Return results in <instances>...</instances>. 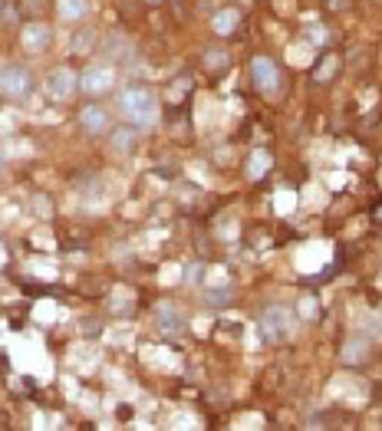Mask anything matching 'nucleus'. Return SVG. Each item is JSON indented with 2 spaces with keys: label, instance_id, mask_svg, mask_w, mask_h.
<instances>
[{
  "label": "nucleus",
  "instance_id": "24",
  "mask_svg": "<svg viewBox=\"0 0 382 431\" xmlns=\"http://www.w3.org/2000/svg\"><path fill=\"white\" fill-rule=\"evenodd\" d=\"M145 4H162V0H145Z\"/></svg>",
  "mask_w": 382,
  "mask_h": 431
},
{
  "label": "nucleus",
  "instance_id": "2",
  "mask_svg": "<svg viewBox=\"0 0 382 431\" xmlns=\"http://www.w3.org/2000/svg\"><path fill=\"white\" fill-rule=\"evenodd\" d=\"M296 326H300L296 313L290 306H284V303H273V306H267L261 313V326L257 329H261L264 343H287L296 333Z\"/></svg>",
  "mask_w": 382,
  "mask_h": 431
},
{
  "label": "nucleus",
  "instance_id": "19",
  "mask_svg": "<svg viewBox=\"0 0 382 431\" xmlns=\"http://www.w3.org/2000/svg\"><path fill=\"white\" fill-rule=\"evenodd\" d=\"M205 66L207 69H224L228 66V53L224 50H205Z\"/></svg>",
  "mask_w": 382,
  "mask_h": 431
},
{
  "label": "nucleus",
  "instance_id": "21",
  "mask_svg": "<svg viewBox=\"0 0 382 431\" xmlns=\"http://www.w3.org/2000/svg\"><path fill=\"white\" fill-rule=\"evenodd\" d=\"M33 207H36V214L40 217H50V201H46L43 194H36V198H33Z\"/></svg>",
  "mask_w": 382,
  "mask_h": 431
},
{
  "label": "nucleus",
  "instance_id": "8",
  "mask_svg": "<svg viewBox=\"0 0 382 431\" xmlns=\"http://www.w3.org/2000/svg\"><path fill=\"white\" fill-rule=\"evenodd\" d=\"M79 125H83V132H86V135H106V132L112 129L109 109H102V106H83V112H79Z\"/></svg>",
  "mask_w": 382,
  "mask_h": 431
},
{
  "label": "nucleus",
  "instance_id": "13",
  "mask_svg": "<svg viewBox=\"0 0 382 431\" xmlns=\"http://www.w3.org/2000/svg\"><path fill=\"white\" fill-rule=\"evenodd\" d=\"M132 53H135V46H132L125 36H119V33H116V36H109V56L116 60V63H129Z\"/></svg>",
  "mask_w": 382,
  "mask_h": 431
},
{
  "label": "nucleus",
  "instance_id": "17",
  "mask_svg": "<svg viewBox=\"0 0 382 431\" xmlns=\"http://www.w3.org/2000/svg\"><path fill=\"white\" fill-rule=\"evenodd\" d=\"M17 11H20V17L33 20V17H40V13L46 11V0H20V4H17Z\"/></svg>",
  "mask_w": 382,
  "mask_h": 431
},
{
  "label": "nucleus",
  "instance_id": "6",
  "mask_svg": "<svg viewBox=\"0 0 382 431\" xmlns=\"http://www.w3.org/2000/svg\"><path fill=\"white\" fill-rule=\"evenodd\" d=\"M251 73H254V86H257V93H264V96H277V89H280V69H277V63H273L271 56H254Z\"/></svg>",
  "mask_w": 382,
  "mask_h": 431
},
{
  "label": "nucleus",
  "instance_id": "1",
  "mask_svg": "<svg viewBox=\"0 0 382 431\" xmlns=\"http://www.w3.org/2000/svg\"><path fill=\"white\" fill-rule=\"evenodd\" d=\"M119 116L135 129H152L158 122V99L149 86H129L119 93Z\"/></svg>",
  "mask_w": 382,
  "mask_h": 431
},
{
  "label": "nucleus",
  "instance_id": "10",
  "mask_svg": "<svg viewBox=\"0 0 382 431\" xmlns=\"http://www.w3.org/2000/svg\"><path fill=\"white\" fill-rule=\"evenodd\" d=\"M20 40L30 53H43L46 46H50V27H43V23H27Z\"/></svg>",
  "mask_w": 382,
  "mask_h": 431
},
{
  "label": "nucleus",
  "instance_id": "23",
  "mask_svg": "<svg viewBox=\"0 0 382 431\" xmlns=\"http://www.w3.org/2000/svg\"><path fill=\"white\" fill-rule=\"evenodd\" d=\"M329 7H333V11H339V7H343V4H346V0H327Z\"/></svg>",
  "mask_w": 382,
  "mask_h": 431
},
{
  "label": "nucleus",
  "instance_id": "15",
  "mask_svg": "<svg viewBox=\"0 0 382 431\" xmlns=\"http://www.w3.org/2000/svg\"><path fill=\"white\" fill-rule=\"evenodd\" d=\"M93 46H96V33H93V30H79L76 36H73V43H69V50H73V53H76V56H86L89 50H93Z\"/></svg>",
  "mask_w": 382,
  "mask_h": 431
},
{
  "label": "nucleus",
  "instance_id": "5",
  "mask_svg": "<svg viewBox=\"0 0 382 431\" xmlns=\"http://www.w3.org/2000/svg\"><path fill=\"white\" fill-rule=\"evenodd\" d=\"M116 69L112 66H102V63H96V66H89L86 73L79 76V89L86 93V96H106V93H112L116 89Z\"/></svg>",
  "mask_w": 382,
  "mask_h": 431
},
{
  "label": "nucleus",
  "instance_id": "12",
  "mask_svg": "<svg viewBox=\"0 0 382 431\" xmlns=\"http://www.w3.org/2000/svg\"><path fill=\"white\" fill-rule=\"evenodd\" d=\"M56 13H60L63 20H69V23L86 20V13H89V0H56Z\"/></svg>",
  "mask_w": 382,
  "mask_h": 431
},
{
  "label": "nucleus",
  "instance_id": "3",
  "mask_svg": "<svg viewBox=\"0 0 382 431\" xmlns=\"http://www.w3.org/2000/svg\"><path fill=\"white\" fill-rule=\"evenodd\" d=\"M33 89V73L23 63H7L0 69V93L7 99H23Z\"/></svg>",
  "mask_w": 382,
  "mask_h": 431
},
{
  "label": "nucleus",
  "instance_id": "7",
  "mask_svg": "<svg viewBox=\"0 0 382 431\" xmlns=\"http://www.w3.org/2000/svg\"><path fill=\"white\" fill-rule=\"evenodd\" d=\"M139 139H142V129H135V125L112 129L109 132V151L116 155V158H129L132 151L139 149Z\"/></svg>",
  "mask_w": 382,
  "mask_h": 431
},
{
  "label": "nucleus",
  "instance_id": "9",
  "mask_svg": "<svg viewBox=\"0 0 382 431\" xmlns=\"http://www.w3.org/2000/svg\"><path fill=\"white\" fill-rule=\"evenodd\" d=\"M155 326H158V333L165 336H182L188 329L185 316L172 306V303H165V306H158V316H155Z\"/></svg>",
  "mask_w": 382,
  "mask_h": 431
},
{
  "label": "nucleus",
  "instance_id": "4",
  "mask_svg": "<svg viewBox=\"0 0 382 431\" xmlns=\"http://www.w3.org/2000/svg\"><path fill=\"white\" fill-rule=\"evenodd\" d=\"M76 89H79V79L69 66H56V69H50L46 79H43V93L53 99V102H66Z\"/></svg>",
  "mask_w": 382,
  "mask_h": 431
},
{
  "label": "nucleus",
  "instance_id": "22",
  "mask_svg": "<svg viewBox=\"0 0 382 431\" xmlns=\"http://www.w3.org/2000/svg\"><path fill=\"white\" fill-rule=\"evenodd\" d=\"M185 280H195V283L201 280V267H198V264H191V267L185 270Z\"/></svg>",
  "mask_w": 382,
  "mask_h": 431
},
{
  "label": "nucleus",
  "instance_id": "14",
  "mask_svg": "<svg viewBox=\"0 0 382 431\" xmlns=\"http://www.w3.org/2000/svg\"><path fill=\"white\" fill-rule=\"evenodd\" d=\"M369 356V343L366 339H350V346L343 349V359L350 362V366H356V362H362V359Z\"/></svg>",
  "mask_w": 382,
  "mask_h": 431
},
{
  "label": "nucleus",
  "instance_id": "16",
  "mask_svg": "<svg viewBox=\"0 0 382 431\" xmlns=\"http://www.w3.org/2000/svg\"><path fill=\"white\" fill-rule=\"evenodd\" d=\"M267 168H271V155H267L264 149H257L251 155V162H247V175H251V178H261Z\"/></svg>",
  "mask_w": 382,
  "mask_h": 431
},
{
  "label": "nucleus",
  "instance_id": "20",
  "mask_svg": "<svg viewBox=\"0 0 382 431\" xmlns=\"http://www.w3.org/2000/svg\"><path fill=\"white\" fill-rule=\"evenodd\" d=\"M17 20H20L17 7H0V23H17Z\"/></svg>",
  "mask_w": 382,
  "mask_h": 431
},
{
  "label": "nucleus",
  "instance_id": "11",
  "mask_svg": "<svg viewBox=\"0 0 382 431\" xmlns=\"http://www.w3.org/2000/svg\"><path fill=\"white\" fill-rule=\"evenodd\" d=\"M240 23V11L238 7H224V11H218L214 17H211V30L218 33V36H228V33H234V27Z\"/></svg>",
  "mask_w": 382,
  "mask_h": 431
},
{
  "label": "nucleus",
  "instance_id": "18",
  "mask_svg": "<svg viewBox=\"0 0 382 431\" xmlns=\"http://www.w3.org/2000/svg\"><path fill=\"white\" fill-rule=\"evenodd\" d=\"M231 296H234V293H231V287H221V290H207L205 293V303H207V306H228Z\"/></svg>",
  "mask_w": 382,
  "mask_h": 431
}]
</instances>
